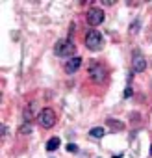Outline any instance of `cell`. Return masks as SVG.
<instances>
[{"label":"cell","instance_id":"obj_1","mask_svg":"<svg viewBox=\"0 0 152 158\" xmlns=\"http://www.w3.org/2000/svg\"><path fill=\"white\" fill-rule=\"evenodd\" d=\"M74 50H76V47H74V43L69 41V39H61V41H58L56 47H54L56 56H63V58H69L70 54H74Z\"/></svg>","mask_w":152,"mask_h":158},{"label":"cell","instance_id":"obj_2","mask_svg":"<svg viewBox=\"0 0 152 158\" xmlns=\"http://www.w3.org/2000/svg\"><path fill=\"white\" fill-rule=\"evenodd\" d=\"M86 45H87L89 50H98V48H102V35H100V32L89 30L87 35H86Z\"/></svg>","mask_w":152,"mask_h":158},{"label":"cell","instance_id":"obj_3","mask_svg":"<svg viewBox=\"0 0 152 158\" xmlns=\"http://www.w3.org/2000/svg\"><path fill=\"white\" fill-rule=\"evenodd\" d=\"M37 119H39V125H41L43 128H50V127L56 125V114H54V110H50V108L41 110Z\"/></svg>","mask_w":152,"mask_h":158},{"label":"cell","instance_id":"obj_4","mask_svg":"<svg viewBox=\"0 0 152 158\" xmlns=\"http://www.w3.org/2000/svg\"><path fill=\"white\" fill-rule=\"evenodd\" d=\"M89 74H91V80H93V82H102L104 76H106V69H104V65H100V63H91Z\"/></svg>","mask_w":152,"mask_h":158},{"label":"cell","instance_id":"obj_5","mask_svg":"<svg viewBox=\"0 0 152 158\" xmlns=\"http://www.w3.org/2000/svg\"><path fill=\"white\" fill-rule=\"evenodd\" d=\"M102 21H104V11H102V10L91 8V10L87 11V23H89L91 26H98Z\"/></svg>","mask_w":152,"mask_h":158},{"label":"cell","instance_id":"obj_6","mask_svg":"<svg viewBox=\"0 0 152 158\" xmlns=\"http://www.w3.org/2000/svg\"><path fill=\"white\" fill-rule=\"evenodd\" d=\"M132 67H134V71L135 73H143L145 69H146V61H145V58L141 56V52H134V60H132Z\"/></svg>","mask_w":152,"mask_h":158},{"label":"cell","instance_id":"obj_7","mask_svg":"<svg viewBox=\"0 0 152 158\" xmlns=\"http://www.w3.org/2000/svg\"><path fill=\"white\" fill-rule=\"evenodd\" d=\"M80 65H82V58H72V60L67 61V65H65V73H67V74H74L76 71L80 69Z\"/></svg>","mask_w":152,"mask_h":158},{"label":"cell","instance_id":"obj_8","mask_svg":"<svg viewBox=\"0 0 152 158\" xmlns=\"http://www.w3.org/2000/svg\"><path fill=\"white\" fill-rule=\"evenodd\" d=\"M35 115L39 117V112L35 110V102H30V104H26V110H24V121L28 123V121H32Z\"/></svg>","mask_w":152,"mask_h":158},{"label":"cell","instance_id":"obj_9","mask_svg":"<svg viewBox=\"0 0 152 158\" xmlns=\"http://www.w3.org/2000/svg\"><path fill=\"white\" fill-rule=\"evenodd\" d=\"M89 136H91V138H95V139H100V138L104 136V128H102V127H95V128H91Z\"/></svg>","mask_w":152,"mask_h":158},{"label":"cell","instance_id":"obj_10","mask_svg":"<svg viewBox=\"0 0 152 158\" xmlns=\"http://www.w3.org/2000/svg\"><path fill=\"white\" fill-rule=\"evenodd\" d=\"M59 147V138H50L46 141V151H56Z\"/></svg>","mask_w":152,"mask_h":158},{"label":"cell","instance_id":"obj_11","mask_svg":"<svg viewBox=\"0 0 152 158\" xmlns=\"http://www.w3.org/2000/svg\"><path fill=\"white\" fill-rule=\"evenodd\" d=\"M108 125H110L111 128H117V130L122 128V123H117V121H113V119H108Z\"/></svg>","mask_w":152,"mask_h":158},{"label":"cell","instance_id":"obj_12","mask_svg":"<svg viewBox=\"0 0 152 158\" xmlns=\"http://www.w3.org/2000/svg\"><path fill=\"white\" fill-rule=\"evenodd\" d=\"M32 132V127H30V123H24L22 127H21V134H30Z\"/></svg>","mask_w":152,"mask_h":158},{"label":"cell","instance_id":"obj_13","mask_svg":"<svg viewBox=\"0 0 152 158\" xmlns=\"http://www.w3.org/2000/svg\"><path fill=\"white\" fill-rule=\"evenodd\" d=\"M67 151H69V152H78V145L69 143V145H67Z\"/></svg>","mask_w":152,"mask_h":158},{"label":"cell","instance_id":"obj_14","mask_svg":"<svg viewBox=\"0 0 152 158\" xmlns=\"http://www.w3.org/2000/svg\"><path fill=\"white\" fill-rule=\"evenodd\" d=\"M132 95V88H126V91H124V97H130Z\"/></svg>","mask_w":152,"mask_h":158},{"label":"cell","instance_id":"obj_15","mask_svg":"<svg viewBox=\"0 0 152 158\" xmlns=\"http://www.w3.org/2000/svg\"><path fill=\"white\" fill-rule=\"evenodd\" d=\"M150 154H152V145H150Z\"/></svg>","mask_w":152,"mask_h":158}]
</instances>
